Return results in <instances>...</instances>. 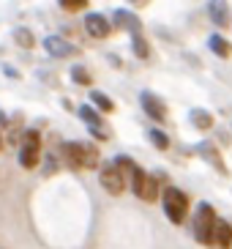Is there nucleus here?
Instances as JSON below:
<instances>
[{
    "label": "nucleus",
    "mask_w": 232,
    "mask_h": 249,
    "mask_svg": "<svg viewBox=\"0 0 232 249\" xmlns=\"http://www.w3.org/2000/svg\"><path fill=\"white\" fill-rule=\"evenodd\" d=\"M99 181H101V186L109 192V195H120V192L126 189V178H123V173L115 167V161H107V164H101Z\"/></svg>",
    "instance_id": "nucleus-5"
},
{
    "label": "nucleus",
    "mask_w": 232,
    "mask_h": 249,
    "mask_svg": "<svg viewBox=\"0 0 232 249\" xmlns=\"http://www.w3.org/2000/svg\"><path fill=\"white\" fill-rule=\"evenodd\" d=\"M85 28L93 38H107L112 33V22L104 14H87L85 17Z\"/></svg>",
    "instance_id": "nucleus-6"
},
{
    "label": "nucleus",
    "mask_w": 232,
    "mask_h": 249,
    "mask_svg": "<svg viewBox=\"0 0 232 249\" xmlns=\"http://www.w3.org/2000/svg\"><path fill=\"white\" fill-rule=\"evenodd\" d=\"M211 249H232V225L230 222H216L211 235Z\"/></svg>",
    "instance_id": "nucleus-7"
},
{
    "label": "nucleus",
    "mask_w": 232,
    "mask_h": 249,
    "mask_svg": "<svg viewBox=\"0 0 232 249\" xmlns=\"http://www.w3.org/2000/svg\"><path fill=\"white\" fill-rule=\"evenodd\" d=\"M131 47H134V52H137V58H148V55H150V50H148V41H145L142 36H134Z\"/></svg>",
    "instance_id": "nucleus-19"
},
{
    "label": "nucleus",
    "mask_w": 232,
    "mask_h": 249,
    "mask_svg": "<svg viewBox=\"0 0 232 249\" xmlns=\"http://www.w3.org/2000/svg\"><path fill=\"white\" fill-rule=\"evenodd\" d=\"M0 124H6V115H3V112H0Z\"/></svg>",
    "instance_id": "nucleus-22"
},
{
    "label": "nucleus",
    "mask_w": 232,
    "mask_h": 249,
    "mask_svg": "<svg viewBox=\"0 0 232 249\" xmlns=\"http://www.w3.org/2000/svg\"><path fill=\"white\" fill-rule=\"evenodd\" d=\"M216 211H213L211 203H199L197 205V213H194V238L205 247H211V235H213V227H216Z\"/></svg>",
    "instance_id": "nucleus-2"
},
{
    "label": "nucleus",
    "mask_w": 232,
    "mask_h": 249,
    "mask_svg": "<svg viewBox=\"0 0 232 249\" xmlns=\"http://www.w3.org/2000/svg\"><path fill=\"white\" fill-rule=\"evenodd\" d=\"M60 6H63L66 11H80V8L90 6V3H87V0H60Z\"/></svg>",
    "instance_id": "nucleus-20"
},
{
    "label": "nucleus",
    "mask_w": 232,
    "mask_h": 249,
    "mask_svg": "<svg viewBox=\"0 0 232 249\" xmlns=\"http://www.w3.org/2000/svg\"><path fill=\"white\" fill-rule=\"evenodd\" d=\"M148 137H150V142L159 148V151H167V148H169V137L161 132V129H150V134H148Z\"/></svg>",
    "instance_id": "nucleus-15"
},
{
    "label": "nucleus",
    "mask_w": 232,
    "mask_h": 249,
    "mask_svg": "<svg viewBox=\"0 0 232 249\" xmlns=\"http://www.w3.org/2000/svg\"><path fill=\"white\" fill-rule=\"evenodd\" d=\"M211 17L216 25H224L227 22V8L221 6V3H211Z\"/></svg>",
    "instance_id": "nucleus-17"
},
{
    "label": "nucleus",
    "mask_w": 232,
    "mask_h": 249,
    "mask_svg": "<svg viewBox=\"0 0 232 249\" xmlns=\"http://www.w3.org/2000/svg\"><path fill=\"white\" fill-rule=\"evenodd\" d=\"M90 102L99 107L101 112H112L115 110V104H112V99H107V96L101 93V90H90Z\"/></svg>",
    "instance_id": "nucleus-13"
},
{
    "label": "nucleus",
    "mask_w": 232,
    "mask_h": 249,
    "mask_svg": "<svg viewBox=\"0 0 232 249\" xmlns=\"http://www.w3.org/2000/svg\"><path fill=\"white\" fill-rule=\"evenodd\" d=\"M199 151H202L205 156H208V161H211L213 167L216 170H221V173H227V167H224V161L218 159V154H216V148L211 145V142H202V145H199Z\"/></svg>",
    "instance_id": "nucleus-12"
},
{
    "label": "nucleus",
    "mask_w": 232,
    "mask_h": 249,
    "mask_svg": "<svg viewBox=\"0 0 232 249\" xmlns=\"http://www.w3.org/2000/svg\"><path fill=\"white\" fill-rule=\"evenodd\" d=\"M14 38L22 47H33V36H30L28 30H14Z\"/></svg>",
    "instance_id": "nucleus-21"
},
{
    "label": "nucleus",
    "mask_w": 232,
    "mask_h": 249,
    "mask_svg": "<svg viewBox=\"0 0 232 249\" xmlns=\"http://www.w3.org/2000/svg\"><path fill=\"white\" fill-rule=\"evenodd\" d=\"M161 205H164V213L172 225H183L186 213H189V197L186 192H181L178 186H167L161 192Z\"/></svg>",
    "instance_id": "nucleus-1"
},
{
    "label": "nucleus",
    "mask_w": 232,
    "mask_h": 249,
    "mask_svg": "<svg viewBox=\"0 0 232 249\" xmlns=\"http://www.w3.org/2000/svg\"><path fill=\"white\" fill-rule=\"evenodd\" d=\"M44 47H47V52H50V55H55V58H66V55H71V52H74L71 44H66L63 38H55V36L47 38V41H44Z\"/></svg>",
    "instance_id": "nucleus-10"
},
{
    "label": "nucleus",
    "mask_w": 232,
    "mask_h": 249,
    "mask_svg": "<svg viewBox=\"0 0 232 249\" xmlns=\"http://www.w3.org/2000/svg\"><path fill=\"white\" fill-rule=\"evenodd\" d=\"M208 44H211V50L216 52L218 58H230V55H232V44L227 41L224 36H218V33H216V36L208 38Z\"/></svg>",
    "instance_id": "nucleus-11"
},
{
    "label": "nucleus",
    "mask_w": 232,
    "mask_h": 249,
    "mask_svg": "<svg viewBox=\"0 0 232 249\" xmlns=\"http://www.w3.org/2000/svg\"><path fill=\"white\" fill-rule=\"evenodd\" d=\"M139 102H142L145 112L153 118V121H167V104L161 102L159 96H153V93H142V96H139Z\"/></svg>",
    "instance_id": "nucleus-8"
},
{
    "label": "nucleus",
    "mask_w": 232,
    "mask_h": 249,
    "mask_svg": "<svg viewBox=\"0 0 232 249\" xmlns=\"http://www.w3.org/2000/svg\"><path fill=\"white\" fill-rule=\"evenodd\" d=\"M63 154L74 167H96L99 164V148L90 142H63Z\"/></svg>",
    "instance_id": "nucleus-3"
},
{
    "label": "nucleus",
    "mask_w": 232,
    "mask_h": 249,
    "mask_svg": "<svg viewBox=\"0 0 232 249\" xmlns=\"http://www.w3.org/2000/svg\"><path fill=\"white\" fill-rule=\"evenodd\" d=\"M115 22L126 25V28H129V30H134V33L139 30V19H137V17H131L129 11H117V14H115Z\"/></svg>",
    "instance_id": "nucleus-16"
},
{
    "label": "nucleus",
    "mask_w": 232,
    "mask_h": 249,
    "mask_svg": "<svg viewBox=\"0 0 232 249\" xmlns=\"http://www.w3.org/2000/svg\"><path fill=\"white\" fill-rule=\"evenodd\" d=\"M41 159V134L38 132H25L22 134V145H19V164L25 170H33Z\"/></svg>",
    "instance_id": "nucleus-4"
},
{
    "label": "nucleus",
    "mask_w": 232,
    "mask_h": 249,
    "mask_svg": "<svg viewBox=\"0 0 232 249\" xmlns=\"http://www.w3.org/2000/svg\"><path fill=\"white\" fill-rule=\"evenodd\" d=\"M71 80L77 82V85H90V74H87V69L74 66V69H71Z\"/></svg>",
    "instance_id": "nucleus-18"
},
{
    "label": "nucleus",
    "mask_w": 232,
    "mask_h": 249,
    "mask_svg": "<svg viewBox=\"0 0 232 249\" xmlns=\"http://www.w3.org/2000/svg\"><path fill=\"white\" fill-rule=\"evenodd\" d=\"M191 124L197 126V129H211L213 126V118L208 110H194L191 112Z\"/></svg>",
    "instance_id": "nucleus-14"
},
{
    "label": "nucleus",
    "mask_w": 232,
    "mask_h": 249,
    "mask_svg": "<svg viewBox=\"0 0 232 249\" xmlns=\"http://www.w3.org/2000/svg\"><path fill=\"white\" fill-rule=\"evenodd\" d=\"M159 181H156V176H145V181L139 183L137 189V197H142L145 203H156V197H159Z\"/></svg>",
    "instance_id": "nucleus-9"
}]
</instances>
